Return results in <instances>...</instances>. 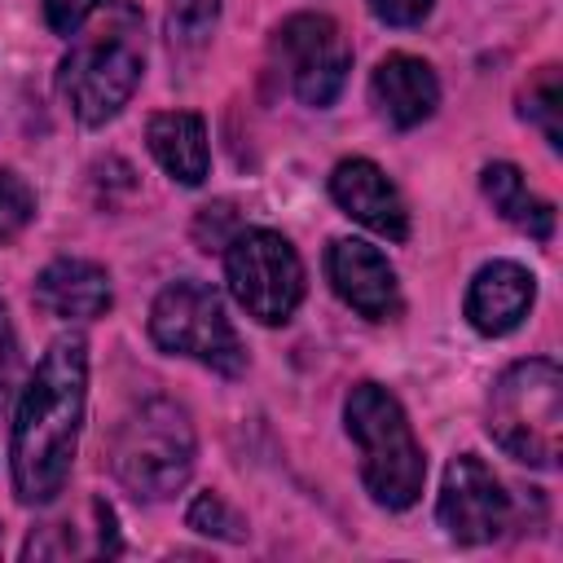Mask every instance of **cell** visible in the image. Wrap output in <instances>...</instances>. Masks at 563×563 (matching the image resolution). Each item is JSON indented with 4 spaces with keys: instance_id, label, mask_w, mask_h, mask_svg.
Listing matches in <instances>:
<instances>
[{
    "instance_id": "obj_7",
    "label": "cell",
    "mask_w": 563,
    "mask_h": 563,
    "mask_svg": "<svg viewBox=\"0 0 563 563\" xmlns=\"http://www.w3.org/2000/svg\"><path fill=\"white\" fill-rule=\"evenodd\" d=\"M141 70H145V53L136 35L110 31V35H97L70 48V57L57 70V88L79 123L101 128L132 101Z\"/></svg>"
},
{
    "instance_id": "obj_18",
    "label": "cell",
    "mask_w": 563,
    "mask_h": 563,
    "mask_svg": "<svg viewBox=\"0 0 563 563\" xmlns=\"http://www.w3.org/2000/svg\"><path fill=\"white\" fill-rule=\"evenodd\" d=\"M224 0H172L167 4V40L172 48H202L220 22Z\"/></svg>"
},
{
    "instance_id": "obj_24",
    "label": "cell",
    "mask_w": 563,
    "mask_h": 563,
    "mask_svg": "<svg viewBox=\"0 0 563 563\" xmlns=\"http://www.w3.org/2000/svg\"><path fill=\"white\" fill-rule=\"evenodd\" d=\"M431 9H435V0H369V13L387 26H418Z\"/></svg>"
},
{
    "instance_id": "obj_20",
    "label": "cell",
    "mask_w": 563,
    "mask_h": 563,
    "mask_svg": "<svg viewBox=\"0 0 563 563\" xmlns=\"http://www.w3.org/2000/svg\"><path fill=\"white\" fill-rule=\"evenodd\" d=\"M35 220V194L18 172H0V242H13Z\"/></svg>"
},
{
    "instance_id": "obj_16",
    "label": "cell",
    "mask_w": 563,
    "mask_h": 563,
    "mask_svg": "<svg viewBox=\"0 0 563 563\" xmlns=\"http://www.w3.org/2000/svg\"><path fill=\"white\" fill-rule=\"evenodd\" d=\"M479 189H484V198L493 202V211L506 224L523 229L537 242H550V233H554V207L528 189V180H523V172L515 163H488L479 172Z\"/></svg>"
},
{
    "instance_id": "obj_11",
    "label": "cell",
    "mask_w": 563,
    "mask_h": 563,
    "mask_svg": "<svg viewBox=\"0 0 563 563\" xmlns=\"http://www.w3.org/2000/svg\"><path fill=\"white\" fill-rule=\"evenodd\" d=\"M330 198L339 202L343 216H352L356 224H365L369 233L387 238V242H405L409 238V211L400 189L387 180V172L369 158H343L330 172Z\"/></svg>"
},
{
    "instance_id": "obj_5",
    "label": "cell",
    "mask_w": 563,
    "mask_h": 563,
    "mask_svg": "<svg viewBox=\"0 0 563 563\" xmlns=\"http://www.w3.org/2000/svg\"><path fill=\"white\" fill-rule=\"evenodd\" d=\"M150 339L167 356H189L229 378L246 369V347H242L233 321L224 317L220 295L198 277H176L154 295Z\"/></svg>"
},
{
    "instance_id": "obj_2",
    "label": "cell",
    "mask_w": 563,
    "mask_h": 563,
    "mask_svg": "<svg viewBox=\"0 0 563 563\" xmlns=\"http://www.w3.org/2000/svg\"><path fill=\"white\" fill-rule=\"evenodd\" d=\"M343 427L361 449L365 493L387 510H409L427 484V457L405 405L383 383H356L343 400Z\"/></svg>"
},
{
    "instance_id": "obj_13",
    "label": "cell",
    "mask_w": 563,
    "mask_h": 563,
    "mask_svg": "<svg viewBox=\"0 0 563 563\" xmlns=\"http://www.w3.org/2000/svg\"><path fill=\"white\" fill-rule=\"evenodd\" d=\"M35 303L48 312V317H62V321H92V317H106L110 303H114V290H110V273L92 260H79V255H62L53 260L40 277H35Z\"/></svg>"
},
{
    "instance_id": "obj_17",
    "label": "cell",
    "mask_w": 563,
    "mask_h": 563,
    "mask_svg": "<svg viewBox=\"0 0 563 563\" xmlns=\"http://www.w3.org/2000/svg\"><path fill=\"white\" fill-rule=\"evenodd\" d=\"M523 119L541 128V136L559 150L563 145V84L554 66H541V75L523 92Z\"/></svg>"
},
{
    "instance_id": "obj_22",
    "label": "cell",
    "mask_w": 563,
    "mask_h": 563,
    "mask_svg": "<svg viewBox=\"0 0 563 563\" xmlns=\"http://www.w3.org/2000/svg\"><path fill=\"white\" fill-rule=\"evenodd\" d=\"M110 0H44V22L53 35H79V26Z\"/></svg>"
},
{
    "instance_id": "obj_6",
    "label": "cell",
    "mask_w": 563,
    "mask_h": 563,
    "mask_svg": "<svg viewBox=\"0 0 563 563\" xmlns=\"http://www.w3.org/2000/svg\"><path fill=\"white\" fill-rule=\"evenodd\" d=\"M224 282L260 325H286L303 299V260L277 229H238L224 246Z\"/></svg>"
},
{
    "instance_id": "obj_9",
    "label": "cell",
    "mask_w": 563,
    "mask_h": 563,
    "mask_svg": "<svg viewBox=\"0 0 563 563\" xmlns=\"http://www.w3.org/2000/svg\"><path fill=\"white\" fill-rule=\"evenodd\" d=\"M440 528L457 545H484L497 541L510 528V493L493 475V466L475 453H457L444 466L440 484Z\"/></svg>"
},
{
    "instance_id": "obj_21",
    "label": "cell",
    "mask_w": 563,
    "mask_h": 563,
    "mask_svg": "<svg viewBox=\"0 0 563 563\" xmlns=\"http://www.w3.org/2000/svg\"><path fill=\"white\" fill-rule=\"evenodd\" d=\"M18 378H22L18 334H13V321H9V303L0 299V409L13 400V391H18Z\"/></svg>"
},
{
    "instance_id": "obj_14",
    "label": "cell",
    "mask_w": 563,
    "mask_h": 563,
    "mask_svg": "<svg viewBox=\"0 0 563 563\" xmlns=\"http://www.w3.org/2000/svg\"><path fill=\"white\" fill-rule=\"evenodd\" d=\"M369 92H374V106L387 123L396 128H418L422 119L435 114L440 106V79L435 70L413 57V53H391L374 66L369 75Z\"/></svg>"
},
{
    "instance_id": "obj_12",
    "label": "cell",
    "mask_w": 563,
    "mask_h": 563,
    "mask_svg": "<svg viewBox=\"0 0 563 563\" xmlns=\"http://www.w3.org/2000/svg\"><path fill=\"white\" fill-rule=\"evenodd\" d=\"M537 299V277L515 264V260H493L484 264L475 277H471V290H466V321L488 334V339H501L510 334L528 308Z\"/></svg>"
},
{
    "instance_id": "obj_8",
    "label": "cell",
    "mask_w": 563,
    "mask_h": 563,
    "mask_svg": "<svg viewBox=\"0 0 563 563\" xmlns=\"http://www.w3.org/2000/svg\"><path fill=\"white\" fill-rule=\"evenodd\" d=\"M273 57L286 70L290 92L312 110L334 106V97L343 92L347 70H352V48H347L343 31L334 26V18H325V13L286 18L273 40Z\"/></svg>"
},
{
    "instance_id": "obj_1",
    "label": "cell",
    "mask_w": 563,
    "mask_h": 563,
    "mask_svg": "<svg viewBox=\"0 0 563 563\" xmlns=\"http://www.w3.org/2000/svg\"><path fill=\"white\" fill-rule=\"evenodd\" d=\"M88 405V343L84 334H57L22 383L9 431V475L22 506H48L75 466L79 427Z\"/></svg>"
},
{
    "instance_id": "obj_4",
    "label": "cell",
    "mask_w": 563,
    "mask_h": 563,
    "mask_svg": "<svg viewBox=\"0 0 563 563\" xmlns=\"http://www.w3.org/2000/svg\"><path fill=\"white\" fill-rule=\"evenodd\" d=\"M488 435L523 466H554L563 449V374L550 356L515 361L488 391Z\"/></svg>"
},
{
    "instance_id": "obj_3",
    "label": "cell",
    "mask_w": 563,
    "mask_h": 563,
    "mask_svg": "<svg viewBox=\"0 0 563 563\" xmlns=\"http://www.w3.org/2000/svg\"><path fill=\"white\" fill-rule=\"evenodd\" d=\"M194 457L198 435L189 409L167 396L141 400L110 440V471L141 501H163L180 493L194 475Z\"/></svg>"
},
{
    "instance_id": "obj_10",
    "label": "cell",
    "mask_w": 563,
    "mask_h": 563,
    "mask_svg": "<svg viewBox=\"0 0 563 563\" xmlns=\"http://www.w3.org/2000/svg\"><path fill=\"white\" fill-rule=\"evenodd\" d=\"M325 277L334 286V295L365 321L400 317V286L378 246H369L361 238H334L325 251Z\"/></svg>"
},
{
    "instance_id": "obj_15",
    "label": "cell",
    "mask_w": 563,
    "mask_h": 563,
    "mask_svg": "<svg viewBox=\"0 0 563 563\" xmlns=\"http://www.w3.org/2000/svg\"><path fill=\"white\" fill-rule=\"evenodd\" d=\"M150 154L158 158V167L180 180V185H202L211 172V145H207V123L194 110H163L150 119L145 128Z\"/></svg>"
},
{
    "instance_id": "obj_23",
    "label": "cell",
    "mask_w": 563,
    "mask_h": 563,
    "mask_svg": "<svg viewBox=\"0 0 563 563\" xmlns=\"http://www.w3.org/2000/svg\"><path fill=\"white\" fill-rule=\"evenodd\" d=\"M233 233H238V224H233V207H229V202L202 207V216H198V224H194V238L202 242V251H224Z\"/></svg>"
},
{
    "instance_id": "obj_19",
    "label": "cell",
    "mask_w": 563,
    "mask_h": 563,
    "mask_svg": "<svg viewBox=\"0 0 563 563\" xmlns=\"http://www.w3.org/2000/svg\"><path fill=\"white\" fill-rule=\"evenodd\" d=\"M185 523L202 537H216V541H246V519L220 497V493H198L185 510Z\"/></svg>"
}]
</instances>
